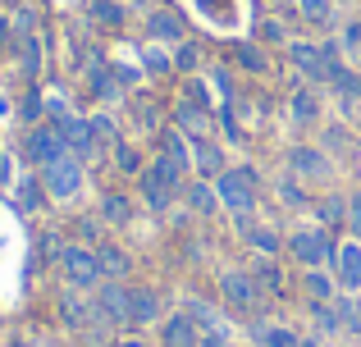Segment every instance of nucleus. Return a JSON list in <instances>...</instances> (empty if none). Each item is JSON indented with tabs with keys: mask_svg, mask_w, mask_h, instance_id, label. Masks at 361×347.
Segmentation results:
<instances>
[{
	"mask_svg": "<svg viewBox=\"0 0 361 347\" xmlns=\"http://www.w3.org/2000/svg\"><path fill=\"white\" fill-rule=\"evenodd\" d=\"M247 247H256L261 256H270V260H279V251H283V242H279V233L274 229H265V224H256L252 233H247Z\"/></svg>",
	"mask_w": 361,
	"mask_h": 347,
	"instance_id": "nucleus-23",
	"label": "nucleus"
},
{
	"mask_svg": "<svg viewBox=\"0 0 361 347\" xmlns=\"http://www.w3.org/2000/svg\"><path fill=\"white\" fill-rule=\"evenodd\" d=\"M9 32H14V18H5V14H0V51L9 46Z\"/></svg>",
	"mask_w": 361,
	"mask_h": 347,
	"instance_id": "nucleus-40",
	"label": "nucleus"
},
{
	"mask_svg": "<svg viewBox=\"0 0 361 347\" xmlns=\"http://www.w3.org/2000/svg\"><path fill=\"white\" fill-rule=\"evenodd\" d=\"M115 160H119L123 174H142V165H147V160H142V151H137L133 142H115Z\"/></svg>",
	"mask_w": 361,
	"mask_h": 347,
	"instance_id": "nucleus-31",
	"label": "nucleus"
},
{
	"mask_svg": "<svg viewBox=\"0 0 361 347\" xmlns=\"http://www.w3.org/2000/svg\"><path fill=\"white\" fill-rule=\"evenodd\" d=\"M18 5H27V0H0V9H18Z\"/></svg>",
	"mask_w": 361,
	"mask_h": 347,
	"instance_id": "nucleus-41",
	"label": "nucleus"
},
{
	"mask_svg": "<svg viewBox=\"0 0 361 347\" xmlns=\"http://www.w3.org/2000/svg\"><path fill=\"white\" fill-rule=\"evenodd\" d=\"M202 347H229V334H224V329H211L202 339Z\"/></svg>",
	"mask_w": 361,
	"mask_h": 347,
	"instance_id": "nucleus-39",
	"label": "nucleus"
},
{
	"mask_svg": "<svg viewBox=\"0 0 361 347\" xmlns=\"http://www.w3.org/2000/svg\"><path fill=\"white\" fill-rule=\"evenodd\" d=\"M238 64H243V69H256V73H261V69H265L270 60H265L261 42H247V46H238Z\"/></svg>",
	"mask_w": 361,
	"mask_h": 347,
	"instance_id": "nucleus-34",
	"label": "nucleus"
},
{
	"mask_svg": "<svg viewBox=\"0 0 361 347\" xmlns=\"http://www.w3.org/2000/svg\"><path fill=\"white\" fill-rule=\"evenodd\" d=\"M160 320V297L151 288H133V302H128V324H151Z\"/></svg>",
	"mask_w": 361,
	"mask_h": 347,
	"instance_id": "nucleus-18",
	"label": "nucleus"
},
{
	"mask_svg": "<svg viewBox=\"0 0 361 347\" xmlns=\"http://www.w3.org/2000/svg\"><path fill=\"white\" fill-rule=\"evenodd\" d=\"M288 170H293V178H302V183H329V174H334V156H329L325 146L298 142L288 151Z\"/></svg>",
	"mask_w": 361,
	"mask_h": 347,
	"instance_id": "nucleus-4",
	"label": "nucleus"
},
{
	"mask_svg": "<svg viewBox=\"0 0 361 347\" xmlns=\"http://www.w3.org/2000/svg\"><path fill=\"white\" fill-rule=\"evenodd\" d=\"M119 347H147V343H142V339H123Z\"/></svg>",
	"mask_w": 361,
	"mask_h": 347,
	"instance_id": "nucleus-42",
	"label": "nucleus"
},
{
	"mask_svg": "<svg viewBox=\"0 0 361 347\" xmlns=\"http://www.w3.org/2000/svg\"><path fill=\"white\" fill-rule=\"evenodd\" d=\"M128 302H133V288L123 279H110V284L97 288V315L110 324H128Z\"/></svg>",
	"mask_w": 361,
	"mask_h": 347,
	"instance_id": "nucleus-7",
	"label": "nucleus"
},
{
	"mask_svg": "<svg viewBox=\"0 0 361 347\" xmlns=\"http://www.w3.org/2000/svg\"><path fill=\"white\" fill-rule=\"evenodd\" d=\"M288 115H293V124H298V128H311V124H320V101L311 96V92H293Z\"/></svg>",
	"mask_w": 361,
	"mask_h": 347,
	"instance_id": "nucleus-20",
	"label": "nucleus"
},
{
	"mask_svg": "<svg viewBox=\"0 0 361 347\" xmlns=\"http://www.w3.org/2000/svg\"><path fill=\"white\" fill-rule=\"evenodd\" d=\"M256 343H261V347H302L298 334H293V329H279V324H270V329L261 324V329H256Z\"/></svg>",
	"mask_w": 361,
	"mask_h": 347,
	"instance_id": "nucleus-27",
	"label": "nucleus"
},
{
	"mask_svg": "<svg viewBox=\"0 0 361 347\" xmlns=\"http://www.w3.org/2000/svg\"><path fill=\"white\" fill-rule=\"evenodd\" d=\"M42 183H46V192H51L55 201H73V196L82 192V160L78 156H60L55 165L42 170Z\"/></svg>",
	"mask_w": 361,
	"mask_h": 347,
	"instance_id": "nucleus-5",
	"label": "nucleus"
},
{
	"mask_svg": "<svg viewBox=\"0 0 361 347\" xmlns=\"http://www.w3.org/2000/svg\"><path fill=\"white\" fill-rule=\"evenodd\" d=\"M220 297L229 306H238V311H252L256 306V279L247 275V270H224L220 275Z\"/></svg>",
	"mask_w": 361,
	"mask_h": 347,
	"instance_id": "nucleus-10",
	"label": "nucleus"
},
{
	"mask_svg": "<svg viewBox=\"0 0 361 347\" xmlns=\"http://www.w3.org/2000/svg\"><path fill=\"white\" fill-rule=\"evenodd\" d=\"M325 82H329V87H334V92H338V96H343V101H357V96H361V73L343 69V64H334Z\"/></svg>",
	"mask_w": 361,
	"mask_h": 347,
	"instance_id": "nucleus-21",
	"label": "nucleus"
},
{
	"mask_svg": "<svg viewBox=\"0 0 361 347\" xmlns=\"http://www.w3.org/2000/svg\"><path fill=\"white\" fill-rule=\"evenodd\" d=\"M298 14L307 23H329L334 18V0H298Z\"/></svg>",
	"mask_w": 361,
	"mask_h": 347,
	"instance_id": "nucleus-29",
	"label": "nucleus"
},
{
	"mask_svg": "<svg viewBox=\"0 0 361 347\" xmlns=\"http://www.w3.org/2000/svg\"><path fill=\"white\" fill-rule=\"evenodd\" d=\"M302 347H320V343H316V339H307V343H302Z\"/></svg>",
	"mask_w": 361,
	"mask_h": 347,
	"instance_id": "nucleus-44",
	"label": "nucleus"
},
{
	"mask_svg": "<svg viewBox=\"0 0 361 347\" xmlns=\"http://www.w3.org/2000/svg\"><path fill=\"white\" fill-rule=\"evenodd\" d=\"M338 46H343V55H353V60L361 55V23H357V18H353V23L343 27V37H338Z\"/></svg>",
	"mask_w": 361,
	"mask_h": 347,
	"instance_id": "nucleus-35",
	"label": "nucleus"
},
{
	"mask_svg": "<svg viewBox=\"0 0 361 347\" xmlns=\"http://www.w3.org/2000/svg\"><path fill=\"white\" fill-rule=\"evenodd\" d=\"M128 0H92V5H87V18H92V23H97V27H123V23H128Z\"/></svg>",
	"mask_w": 361,
	"mask_h": 347,
	"instance_id": "nucleus-16",
	"label": "nucleus"
},
{
	"mask_svg": "<svg viewBox=\"0 0 361 347\" xmlns=\"http://www.w3.org/2000/svg\"><path fill=\"white\" fill-rule=\"evenodd\" d=\"M60 270H64V284L78 288V293H92V288L106 284L101 256H97L92 247H64V251H60Z\"/></svg>",
	"mask_w": 361,
	"mask_h": 347,
	"instance_id": "nucleus-2",
	"label": "nucleus"
},
{
	"mask_svg": "<svg viewBox=\"0 0 361 347\" xmlns=\"http://www.w3.org/2000/svg\"><path fill=\"white\" fill-rule=\"evenodd\" d=\"M211 82H215V87H220V96H224V101L233 96V82H229V69H211Z\"/></svg>",
	"mask_w": 361,
	"mask_h": 347,
	"instance_id": "nucleus-38",
	"label": "nucleus"
},
{
	"mask_svg": "<svg viewBox=\"0 0 361 347\" xmlns=\"http://www.w3.org/2000/svg\"><path fill=\"white\" fill-rule=\"evenodd\" d=\"M42 196H51V192H46V183L27 178V183L18 187V210H37V206H42Z\"/></svg>",
	"mask_w": 361,
	"mask_h": 347,
	"instance_id": "nucleus-32",
	"label": "nucleus"
},
{
	"mask_svg": "<svg viewBox=\"0 0 361 347\" xmlns=\"http://www.w3.org/2000/svg\"><path fill=\"white\" fill-rule=\"evenodd\" d=\"M329 270H334V279H338L343 293H361V238H343V242H338Z\"/></svg>",
	"mask_w": 361,
	"mask_h": 347,
	"instance_id": "nucleus-6",
	"label": "nucleus"
},
{
	"mask_svg": "<svg viewBox=\"0 0 361 347\" xmlns=\"http://www.w3.org/2000/svg\"><path fill=\"white\" fill-rule=\"evenodd\" d=\"M288 60L298 64L311 82H325L329 78V60H325V51H320L316 42H288Z\"/></svg>",
	"mask_w": 361,
	"mask_h": 347,
	"instance_id": "nucleus-11",
	"label": "nucleus"
},
{
	"mask_svg": "<svg viewBox=\"0 0 361 347\" xmlns=\"http://www.w3.org/2000/svg\"><path fill=\"white\" fill-rule=\"evenodd\" d=\"M128 5H137V9H151V0H128Z\"/></svg>",
	"mask_w": 361,
	"mask_h": 347,
	"instance_id": "nucleus-43",
	"label": "nucleus"
},
{
	"mask_svg": "<svg viewBox=\"0 0 361 347\" xmlns=\"http://www.w3.org/2000/svg\"><path fill=\"white\" fill-rule=\"evenodd\" d=\"M142 69H147V73H169V69H174V55H165L156 42H151L147 51H142Z\"/></svg>",
	"mask_w": 361,
	"mask_h": 347,
	"instance_id": "nucleus-30",
	"label": "nucleus"
},
{
	"mask_svg": "<svg viewBox=\"0 0 361 347\" xmlns=\"http://www.w3.org/2000/svg\"><path fill=\"white\" fill-rule=\"evenodd\" d=\"M165 347H202L197 320L188 311H178V315H169V320H165Z\"/></svg>",
	"mask_w": 361,
	"mask_h": 347,
	"instance_id": "nucleus-14",
	"label": "nucleus"
},
{
	"mask_svg": "<svg viewBox=\"0 0 361 347\" xmlns=\"http://www.w3.org/2000/svg\"><path fill=\"white\" fill-rule=\"evenodd\" d=\"M261 42H288V32H283L279 18H265L261 23Z\"/></svg>",
	"mask_w": 361,
	"mask_h": 347,
	"instance_id": "nucleus-37",
	"label": "nucleus"
},
{
	"mask_svg": "<svg viewBox=\"0 0 361 347\" xmlns=\"http://www.w3.org/2000/svg\"><path fill=\"white\" fill-rule=\"evenodd\" d=\"M174 69H178V73H192V69H202V46H197V42H188V37H183V42L174 46Z\"/></svg>",
	"mask_w": 361,
	"mask_h": 347,
	"instance_id": "nucleus-25",
	"label": "nucleus"
},
{
	"mask_svg": "<svg viewBox=\"0 0 361 347\" xmlns=\"http://www.w3.org/2000/svg\"><path fill=\"white\" fill-rule=\"evenodd\" d=\"M279 201L288 206V210H302L307 201V187H302V178H279Z\"/></svg>",
	"mask_w": 361,
	"mask_h": 347,
	"instance_id": "nucleus-28",
	"label": "nucleus"
},
{
	"mask_svg": "<svg viewBox=\"0 0 361 347\" xmlns=\"http://www.w3.org/2000/svg\"><path fill=\"white\" fill-rule=\"evenodd\" d=\"M307 293L316 297V302H334V297H338V279L320 275V270H307Z\"/></svg>",
	"mask_w": 361,
	"mask_h": 347,
	"instance_id": "nucleus-24",
	"label": "nucleus"
},
{
	"mask_svg": "<svg viewBox=\"0 0 361 347\" xmlns=\"http://www.w3.org/2000/svg\"><path fill=\"white\" fill-rule=\"evenodd\" d=\"M192 170H197V178H220L229 170V156H224V146L215 137H206V133L192 137Z\"/></svg>",
	"mask_w": 361,
	"mask_h": 347,
	"instance_id": "nucleus-9",
	"label": "nucleus"
},
{
	"mask_svg": "<svg viewBox=\"0 0 361 347\" xmlns=\"http://www.w3.org/2000/svg\"><path fill=\"white\" fill-rule=\"evenodd\" d=\"M60 320H64V324H73V329H87V324H92V320H101V315L92 311V306L78 297V288H73V293H64V297H60Z\"/></svg>",
	"mask_w": 361,
	"mask_h": 347,
	"instance_id": "nucleus-17",
	"label": "nucleus"
},
{
	"mask_svg": "<svg viewBox=\"0 0 361 347\" xmlns=\"http://www.w3.org/2000/svg\"><path fill=\"white\" fill-rule=\"evenodd\" d=\"M288 251H293V260H298V265L320 270V265H329V260H334L338 242H334V233H329V229H298L288 238Z\"/></svg>",
	"mask_w": 361,
	"mask_h": 347,
	"instance_id": "nucleus-3",
	"label": "nucleus"
},
{
	"mask_svg": "<svg viewBox=\"0 0 361 347\" xmlns=\"http://www.w3.org/2000/svg\"><path fill=\"white\" fill-rule=\"evenodd\" d=\"M97 256H101V270H106L110 279H123V275H133V256L119 247V242H101V247H97Z\"/></svg>",
	"mask_w": 361,
	"mask_h": 347,
	"instance_id": "nucleus-19",
	"label": "nucleus"
},
{
	"mask_svg": "<svg viewBox=\"0 0 361 347\" xmlns=\"http://www.w3.org/2000/svg\"><path fill=\"white\" fill-rule=\"evenodd\" d=\"M348 233H353V238H361V192L348 196Z\"/></svg>",
	"mask_w": 361,
	"mask_h": 347,
	"instance_id": "nucleus-36",
	"label": "nucleus"
},
{
	"mask_svg": "<svg viewBox=\"0 0 361 347\" xmlns=\"http://www.w3.org/2000/svg\"><path fill=\"white\" fill-rule=\"evenodd\" d=\"M316 220H320V229H348V196L343 192H329V196H320L316 201Z\"/></svg>",
	"mask_w": 361,
	"mask_h": 347,
	"instance_id": "nucleus-15",
	"label": "nucleus"
},
{
	"mask_svg": "<svg viewBox=\"0 0 361 347\" xmlns=\"http://www.w3.org/2000/svg\"><path fill=\"white\" fill-rule=\"evenodd\" d=\"M101 220L128 224V220H133V201H128L123 192H106V196H101Z\"/></svg>",
	"mask_w": 361,
	"mask_h": 347,
	"instance_id": "nucleus-22",
	"label": "nucleus"
},
{
	"mask_svg": "<svg viewBox=\"0 0 361 347\" xmlns=\"http://www.w3.org/2000/svg\"><path fill=\"white\" fill-rule=\"evenodd\" d=\"M334 306H338V320H343V329L361 334V302H357V293H343V297H334Z\"/></svg>",
	"mask_w": 361,
	"mask_h": 347,
	"instance_id": "nucleus-26",
	"label": "nucleus"
},
{
	"mask_svg": "<svg viewBox=\"0 0 361 347\" xmlns=\"http://www.w3.org/2000/svg\"><path fill=\"white\" fill-rule=\"evenodd\" d=\"M183 196H188V210H197V215L224 210V206H220V192H215V178H188V183H183Z\"/></svg>",
	"mask_w": 361,
	"mask_h": 347,
	"instance_id": "nucleus-13",
	"label": "nucleus"
},
{
	"mask_svg": "<svg viewBox=\"0 0 361 347\" xmlns=\"http://www.w3.org/2000/svg\"><path fill=\"white\" fill-rule=\"evenodd\" d=\"M320 146H325V151H329V156H343V151H348V146H353V137H348V133H343V128H338V124H334V128H325V133H320Z\"/></svg>",
	"mask_w": 361,
	"mask_h": 347,
	"instance_id": "nucleus-33",
	"label": "nucleus"
},
{
	"mask_svg": "<svg viewBox=\"0 0 361 347\" xmlns=\"http://www.w3.org/2000/svg\"><path fill=\"white\" fill-rule=\"evenodd\" d=\"M334 5H357V0H334Z\"/></svg>",
	"mask_w": 361,
	"mask_h": 347,
	"instance_id": "nucleus-45",
	"label": "nucleus"
},
{
	"mask_svg": "<svg viewBox=\"0 0 361 347\" xmlns=\"http://www.w3.org/2000/svg\"><path fill=\"white\" fill-rule=\"evenodd\" d=\"M147 37L151 42H183L188 23L174 14V9H147Z\"/></svg>",
	"mask_w": 361,
	"mask_h": 347,
	"instance_id": "nucleus-12",
	"label": "nucleus"
},
{
	"mask_svg": "<svg viewBox=\"0 0 361 347\" xmlns=\"http://www.w3.org/2000/svg\"><path fill=\"white\" fill-rule=\"evenodd\" d=\"M215 192H220V206L229 215L256 210V192H261V178H256L247 165H229L220 178H215Z\"/></svg>",
	"mask_w": 361,
	"mask_h": 347,
	"instance_id": "nucleus-1",
	"label": "nucleus"
},
{
	"mask_svg": "<svg viewBox=\"0 0 361 347\" xmlns=\"http://www.w3.org/2000/svg\"><path fill=\"white\" fill-rule=\"evenodd\" d=\"M23 156H27V165L46 170V165H55L60 156H69V151H64V142H60L55 128H32V133L23 137Z\"/></svg>",
	"mask_w": 361,
	"mask_h": 347,
	"instance_id": "nucleus-8",
	"label": "nucleus"
}]
</instances>
